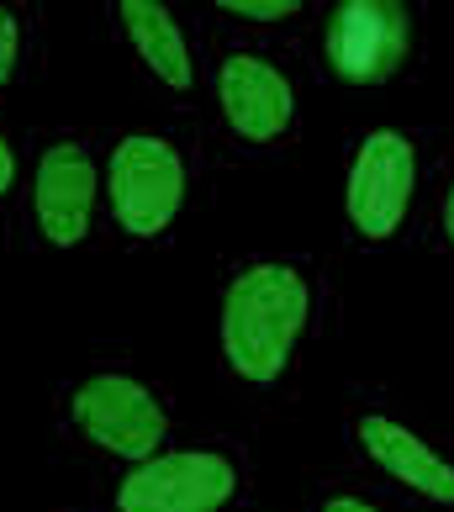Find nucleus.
Instances as JSON below:
<instances>
[{
  "label": "nucleus",
  "mask_w": 454,
  "mask_h": 512,
  "mask_svg": "<svg viewBox=\"0 0 454 512\" xmlns=\"http://www.w3.org/2000/svg\"><path fill=\"white\" fill-rule=\"evenodd\" d=\"M444 233H449V243H454V191H449V201H444Z\"/></svg>",
  "instance_id": "nucleus-15"
},
{
  "label": "nucleus",
  "mask_w": 454,
  "mask_h": 512,
  "mask_svg": "<svg viewBox=\"0 0 454 512\" xmlns=\"http://www.w3.org/2000/svg\"><path fill=\"white\" fill-rule=\"evenodd\" d=\"M412 180H418L412 143L402 132H370L349 175V222L365 238H391L412 206Z\"/></svg>",
  "instance_id": "nucleus-5"
},
{
  "label": "nucleus",
  "mask_w": 454,
  "mask_h": 512,
  "mask_svg": "<svg viewBox=\"0 0 454 512\" xmlns=\"http://www.w3.org/2000/svg\"><path fill=\"white\" fill-rule=\"evenodd\" d=\"M74 423H80L101 449L122 460H154L164 444V412L138 381L127 375H96L74 391Z\"/></svg>",
  "instance_id": "nucleus-6"
},
{
  "label": "nucleus",
  "mask_w": 454,
  "mask_h": 512,
  "mask_svg": "<svg viewBox=\"0 0 454 512\" xmlns=\"http://www.w3.org/2000/svg\"><path fill=\"white\" fill-rule=\"evenodd\" d=\"M16 48H22V32H16V16L0 11V85L16 74Z\"/></svg>",
  "instance_id": "nucleus-12"
},
{
  "label": "nucleus",
  "mask_w": 454,
  "mask_h": 512,
  "mask_svg": "<svg viewBox=\"0 0 454 512\" xmlns=\"http://www.w3.org/2000/svg\"><path fill=\"white\" fill-rule=\"evenodd\" d=\"M37 222L43 233L69 249L90 233V206H96V164L80 143H53L43 164H37Z\"/></svg>",
  "instance_id": "nucleus-7"
},
{
  "label": "nucleus",
  "mask_w": 454,
  "mask_h": 512,
  "mask_svg": "<svg viewBox=\"0 0 454 512\" xmlns=\"http://www.w3.org/2000/svg\"><path fill=\"white\" fill-rule=\"evenodd\" d=\"M307 322V280L291 264H249L222 296V349L243 381L270 386Z\"/></svg>",
  "instance_id": "nucleus-1"
},
{
  "label": "nucleus",
  "mask_w": 454,
  "mask_h": 512,
  "mask_svg": "<svg viewBox=\"0 0 454 512\" xmlns=\"http://www.w3.org/2000/svg\"><path fill=\"white\" fill-rule=\"evenodd\" d=\"M407 59V11L396 0H344L328 16V64L349 85H381Z\"/></svg>",
  "instance_id": "nucleus-4"
},
{
  "label": "nucleus",
  "mask_w": 454,
  "mask_h": 512,
  "mask_svg": "<svg viewBox=\"0 0 454 512\" xmlns=\"http://www.w3.org/2000/svg\"><path fill=\"white\" fill-rule=\"evenodd\" d=\"M227 16H249V22H286L296 0H222Z\"/></svg>",
  "instance_id": "nucleus-11"
},
{
  "label": "nucleus",
  "mask_w": 454,
  "mask_h": 512,
  "mask_svg": "<svg viewBox=\"0 0 454 512\" xmlns=\"http://www.w3.org/2000/svg\"><path fill=\"white\" fill-rule=\"evenodd\" d=\"M106 191H111V212L127 233L154 238L175 222L180 201H185V164L154 132L122 138L117 154L106 164Z\"/></svg>",
  "instance_id": "nucleus-2"
},
{
  "label": "nucleus",
  "mask_w": 454,
  "mask_h": 512,
  "mask_svg": "<svg viewBox=\"0 0 454 512\" xmlns=\"http://www.w3.org/2000/svg\"><path fill=\"white\" fill-rule=\"evenodd\" d=\"M233 465L212 449H180L138 460V470L117 486L122 512H217L233 497Z\"/></svg>",
  "instance_id": "nucleus-3"
},
{
  "label": "nucleus",
  "mask_w": 454,
  "mask_h": 512,
  "mask_svg": "<svg viewBox=\"0 0 454 512\" xmlns=\"http://www.w3.org/2000/svg\"><path fill=\"white\" fill-rule=\"evenodd\" d=\"M16 180V159H11V148H6V138H0V191Z\"/></svg>",
  "instance_id": "nucleus-13"
},
{
  "label": "nucleus",
  "mask_w": 454,
  "mask_h": 512,
  "mask_svg": "<svg viewBox=\"0 0 454 512\" xmlns=\"http://www.w3.org/2000/svg\"><path fill=\"white\" fill-rule=\"evenodd\" d=\"M122 27L132 37V48L143 53V64L159 74L169 90H191V53H185V32L175 27V16L154 0H122Z\"/></svg>",
  "instance_id": "nucleus-10"
},
{
  "label": "nucleus",
  "mask_w": 454,
  "mask_h": 512,
  "mask_svg": "<svg viewBox=\"0 0 454 512\" xmlns=\"http://www.w3.org/2000/svg\"><path fill=\"white\" fill-rule=\"evenodd\" d=\"M359 444L381 470H391L402 486L423 491L433 502H454V465L439 460L418 433L391 423V417H359Z\"/></svg>",
  "instance_id": "nucleus-9"
},
{
  "label": "nucleus",
  "mask_w": 454,
  "mask_h": 512,
  "mask_svg": "<svg viewBox=\"0 0 454 512\" xmlns=\"http://www.w3.org/2000/svg\"><path fill=\"white\" fill-rule=\"evenodd\" d=\"M217 96H222V111H227V122H233V132H238V138H249V143H270L291 122V85H286V74L270 69L264 59H254V53H238V59L222 64Z\"/></svg>",
  "instance_id": "nucleus-8"
},
{
  "label": "nucleus",
  "mask_w": 454,
  "mask_h": 512,
  "mask_svg": "<svg viewBox=\"0 0 454 512\" xmlns=\"http://www.w3.org/2000/svg\"><path fill=\"white\" fill-rule=\"evenodd\" d=\"M323 512H375V507H370V502H359V497H333Z\"/></svg>",
  "instance_id": "nucleus-14"
}]
</instances>
